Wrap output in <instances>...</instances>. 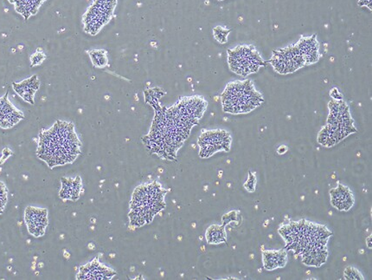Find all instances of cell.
Masks as SVG:
<instances>
[{
    "label": "cell",
    "mask_w": 372,
    "mask_h": 280,
    "mask_svg": "<svg viewBox=\"0 0 372 280\" xmlns=\"http://www.w3.org/2000/svg\"><path fill=\"white\" fill-rule=\"evenodd\" d=\"M201 98H186L171 108H155V118L149 134L143 139L148 150L166 159H174L189 137L193 127L206 111Z\"/></svg>",
    "instance_id": "cell-1"
},
{
    "label": "cell",
    "mask_w": 372,
    "mask_h": 280,
    "mask_svg": "<svg viewBox=\"0 0 372 280\" xmlns=\"http://www.w3.org/2000/svg\"><path fill=\"white\" fill-rule=\"evenodd\" d=\"M81 147L74 124L58 121L40 133L37 155L53 169L74 162L81 154Z\"/></svg>",
    "instance_id": "cell-2"
},
{
    "label": "cell",
    "mask_w": 372,
    "mask_h": 280,
    "mask_svg": "<svg viewBox=\"0 0 372 280\" xmlns=\"http://www.w3.org/2000/svg\"><path fill=\"white\" fill-rule=\"evenodd\" d=\"M165 192L157 183L146 184L139 187L131 203L132 224L142 226L151 222L154 216L164 209Z\"/></svg>",
    "instance_id": "cell-3"
},
{
    "label": "cell",
    "mask_w": 372,
    "mask_h": 280,
    "mask_svg": "<svg viewBox=\"0 0 372 280\" xmlns=\"http://www.w3.org/2000/svg\"><path fill=\"white\" fill-rule=\"evenodd\" d=\"M261 94L255 90L250 81L230 83L222 95L223 110L228 113H247L261 105Z\"/></svg>",
    "instance_id": "cell-4"
},
{
    "label": "cell",
    "mask_w": 372,
    "mask_h": 280,
    "mask_svg": "<svg viewBox=\"0 0 372 280\" xmlns=\"http://www.w3.org/2000/svg\"><path fill=\"white\" fill-rule=\"evenodd\" d=\"M118 0H94L83 15L84 31L92 36L97 35L113 18Z\"/></svg>",
    "instance_id": "cell-5"
},
{
    "label": "cell",
    "mask_w": 372,
    "mask_h": 280,
    "mask_svg": "<svg viewBox=\"0 0 372 280\" xmlns=\"http://www.w3.org/2000/svg\"><path fill=\"white\" fill-rule=\"evenodd\" d=\"M228 63L235 73L247 76L258 71L263 60L253 46H241L228 51Z\"/></svg>",
    "instance_id": "cell-6"
},
{
    "label": "cell",
    "mask_w": 372,
    "mask_h": 280,
    "mask_svg": "<svg viewBox=\"0 0 372 280\" xmlns=\"http://www.w3.org/2000/svg\"><path fill=\"white\" fill-rule=\"evenodd\" d=\"M271 63L275 70L281 74L293 73L307 66L305 58L297 45L276 51Z\"/></svg>",
    "instance_id": "cell-7"
},
{
    "label": "cell",
    "mask_w": 372,
    "mask_h": 280,
    "mask_svg": "<svg viewBox=\"0 0 372 280\" xmlns=\"http://www.w3.org/2000/svg\"><path fill=\"white\" fill-rule=\"evenodd\" d=\"M200 155L202 157H209L216 152L229 150L230 137L226 131L214 130L203 133L199 138Z\"/></svg>",
    "instance_id": "cell-8"
},
{
    "label": "cell",
    "mask_w": 372,
    "mask_h": 280,
    "mask_svg": "<svg viewBox=\"0 0 372 280\" xmlns=\"http://www.w3.org/2000/svg\"><path fill=\"white\" fill-rule=\"evenodd\" d=\"M25 221L29 233L36 238L42 237L48 226V211L29 207L25 212Z\"/></svg>",
    "instance_id": "cell-9"
},
{
    "label": "cell",
    "mask_w": 372,
    "mask_h": 280,
    "mask_svg": "<svg viewBox=\"0 0 372 280\" xmlns=\"http://www.w3.org/2000/svg\"><path fill=\"white\" fill-rule=\"evenodd\" d=\"M21 111L16 109L8 99V93L0 98V127L11 129L23 119Z\"/></svg>",
    "instance_id": "cell-10"
},
{
    "label": "cell",
    "mask_w": 372,
    "mask_h": 280,
    "mask_svg": "<svg viewBox=\"0 0 372 280\" xmlns=\"http://www.w3.org/2000/svg\"><path fill=\"white\" fill-rule=\"evenodd\" d=\"M115 273L100 264L97 259L80 268L78 279H110Z\"/></svg>",
    "instance_id": "cell-11"
},
{
    "label": "cell",
    "mask_w": 372,
    "mask_h": 280,
    "mask_svg": "<svg viewBox=\"0 0 372 280\" xmlns=\"http://www.w3.org/2000/svg\"><path fill=\"white\" fill-rule=\"evenodd\" d=\"M40 83L37 76L25 80L21 83H14V89L19 97H21L26 102L34 105V95L39 89Z\"/></svg>",
    "instance_id": "cell-12"
},
{
    "label": "cell",
    "mask_w": 372,
    "mask_h": 280,
    "mask_svg": "<svg viewBox=\"0 0 372 280\" xmlns=\"http://www.w3.org/2000/svg\"><path fill=\"white\" fill-rule=\"evenodd\" d=\"M296 45L302 51L306 65H311V63L318 61L319 58V43L315 35L313 37L302 38Z\"/></svg>",
    "instance_id": "cell-13"
},
{
    "label": "cell",
    "mask_w": 372,
    "mask_h": 280,
    "mask_svg": "<svg viewBox=\"0 0 372 280\" xmlns=\"http://www.w3.org/2000/svg\"><path fill=\"white\" fill-rule=\"evenodd\" d=\"M15 7L16 11L26 19L37 14L39 8L46 0H8Z\"/></svg>",
    "instance_id": "cell-14"
},
{
    "label": "cell",
    "mask_w": 372,
    "mask_h": 280,
    "mask_svg": "<svg viewBox=\"0 0 372 280\" xmlns=\"http://www.w3.org/2000/svg\"><path fill=\"white\" fill-rule=\"evenodd\" d=\"M62 183L63 187L61 192H60V197L63 199H72V201L78 199L82 189L81 180L80 178L75 180L63 179Z\"/></svg>",
    "instance_id": "cell-15"
},
{
    "label": "cell",
    "mask_w": 372,
    "mask_h": 280,
    "mask_svg": "<svg viewBox=\"0 0 372 280\" xmlns=\"http://www.w3.org/2000/svg\"><path fill=\"white\" fill-rule=\"evenodd\" d=\"M207 239L210 243H221L225 242V233L222 227H212L207 233Z\"/></svg>",
    "instance_id": "cell-16"
},
{
    "label": "cell",
    "mask_w": 372,
    "mask_h": 280,
    "mask_svg": "<svg viewBox=\"0 0 372 280\" xmlns=\"http://www.w3.org/2000/svg\"><path fill=\"white\" fill-rule=\"evenodd\" d=\"M102 51H93L90 53L92 62L97 67H103L106 66L107 58L105 54H101Z\"/></svg>",
    "instance_id": "cell-17"
},
{
    "label": "cell",
    "mask_w": 372,
    "mask_h": 280,
    "mask_svg": "<svg viewBox=\"0 0 372 280\" xmlns=\"http://www.w3.org/2000/svg\"><path fill=\"white\" fill-rule=\"evenodd\" d=\"M8 201V190L5 183L0 182V214H3Z\"/></svg>",
    "instance_id": "cell-18"
},
{
    "label": "cell",
    "mask_w": 372,
    "mask_h": 280,
    "mask_svg": "<svg viewBox=\"0 0 372 280\" xmlns=\"http://www.w3.org/2000/svg\"><path fill=\"white\" fill-rule=\"evenodd\" d=\"M230 33V31L225 30L222 27H217L214 29V36L219 42L225 43L227 41V36Z\"/></svg>",
    "instance_id": "cell-19"
},
{
    "label": "cell",
    "mask_w": 372,
    "mask_h": 280,
    "mask_svg": "<svg viewBox=\"0 0 372 280\" xmlns=\"http://www.w3.org/2000/svg\"><path fill=\"white\" fill-rule=\"evenodd\" d=\"M46 57L41 53H37L35 54L31 58V62H33V66H38L39 63H41L43 62V60L45 59Z\"/></svg>",
    "instance_id": "cell-20"
},
{
    "label": "cell",
    "mask_w": 372,
    "mask_h": 280,
    "mask_svg": "<svg viewBox=\"0 0 372 280\" xmlns=\"http://www.w3.org/2000/svg\"><path fill=\"white\" fill-rule=\"evenodd\" d=\"M287 150V147L286 146H281V147H280L279 149L277 150L278 153H279L280 155H282V154H284V153H286Z\"/></svg>",
    "instance_id": "cell-21"
},
{
    "label": "cell",
    "mask_w": 372,
    "mask_h": 280,
    "mask_svg": "<svg viewBox=\"0 0 372 280\" xmlns=\"http://www.w3.org/2000/svg\"><path fill=\"white\" fill-rule=\"evenodd\" d=\"M371 0H359V5L360 6H368V4H369L371 6Z\"/></svg>",
    "instance_id": "cell-22"
},
{
    "label": "cell",
    "mask_w": 372,
    "mask_h": 280,
    "mask_svg": "<svg viewBox=\"0 0 372 280\" xmlns=\"http://www.w3.org/2000/svg\"><path fill=\"white\" fill-rule=\"evenodd\" d=\"M219 1H221V0H219Z\"/></svg>",
    "instance_id": "cell-23"
}]
</instances>
